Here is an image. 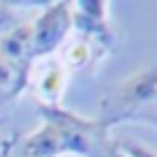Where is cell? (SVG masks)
<instances>
[{"label": "cell", "mask_w": 157, "mask_h": 157, "mask_svg": "<svg viewBox=\"0 0 157 157\" xmlns=\"http://www.w3.org/2000/svg\"><path fill=\"white\" fill-rule=\"evenodd\" d=\"M157 93V63L148 65L143 69H136L127 78L111 86L106 95L102 97V120H109L111 125L127 123V118L136 111L139 106L152 99Z\"/></svg>", "instance_id": "1"}, {"label": "cell", "mask_w": 157, "mask_h": 157, "mask_svg": "<svg viewBox=\"0 0 157 157\" xmlns=\"http://www.w3.org/2000/svg\"><path fill=\"white\" fill-rule=\"evenodd\" d=\"M30 30H33L30 37L33 63L51 58V53L58 51L72 35V2L56 0L44 5L42 14L30 23Z\"/></svg>", "instance_id": "2"}, {"label": "cell", "mask_w": 157, "mask_h": 157, "mask_svg": "<svg viewBox=\"0 0 157 157\" xmlns=\"http://www.w3.org/2000/svg\"><path fill=\"white\" fill-rule=\"evenodd\" d=\"M111 5L102 0H78L72 2V35L88 39L99 51V56H109L116 51L118 35L111 23Z\"/></svg>", "instance_id": "3"}, {"label": "cell", "mask_w": 157, "mask_h": 157, "mask_svg": "<svg viewBox=\"0 0 157 157\" xmlns=\"http://www.w3.org/2000/svg\"><path fill=\"white\" fill-rule=\"evenodd\" d=\"M42 63H44L42 67L33 65V69H37V72L28 76V88L33 83V93L37 97L39 106H60L67 81H69V72L51 58L42 60Z\"/></svg>", "instance_id": "4"}, {"label": "cell", "mask_w": 157, "mask_h": 157, "mask_svg": "<svg viewBox=\"0 0 157 157\" xmlns=\"http://www.w3.org/2000/svg\"><path fill=\"white\" fill-rule=\"evenodd\" d=\"M0 150L5 152V157H63V143L58 129L49 120H42V125L33 134Z\"/></svg>", "instance_id": "5"}, {"label": "cell", "mask_w": 157, "mask_h": 157, "mask_svg": "<svg viewBox=\"0 0 157 157\" xmlns=\"http://www.w3.org/2000/svg\"><path fill=\"white\" fill-rule=\"evenodd\" d=\"M30 37H33L30 23H16L10 33H5L0 37V53L5 56L23 76H30V69H33Z\"/></svg>", "instance_id": "6"}, {"label": "cell", "mask_w": 157, "mask_h": 157, "mask_svg": "<svg viewBox=\"0 0 157 157\" xmlns=\"http://www.w3.org/2000/svg\"><path fill=\"white\" fill-rule=\"evenodd\" d=\"M102 60L99 51L90 44L88 39L74 35L65 44V51H63V67L67 72H81V69H88V67H95V65Z\"/></svg>", "instance_id": "7"}, {"label": "cell", "mask_w": 157, "mask_h": 157, "mask_svg": "<svg viewBox=\"0 0 157 157\" xmlns=\"http://www.w3.org/2000/svg\"><path fill=\"white\" fill-rule=\"evenodd\" d=\"M25 88H28V76H23L5 56L0 53V90L7 93L12 99H16Z\"/></svg>", "instance_id": "8"}, {"label": "cell", "mask_w": 157, "mask_h": 157, "mask_svg": "<svg viewBox=\"0 0 157 157\" xmlns=\"http://www.w3.org/2000/svg\"><path fill=\"white\" fill-rule=\"evenodd\" d=\"M127 123H143V125H150V127H157V93L152 95V99H148L143 106H139L127 118Z\"/></svg>", "instance_id": "9"}, {"label": "cell", "mask_w": 157, "mask_h": 157, "mask_svg": "<svg viewBox=\"0 0 157 157\" xmlns=\"http://www.w3.org/2000/svg\"><path fill=\"white\" fill-rule=\"evenodd\" d=\"M118 148L125 157H157V152L141 141H118Z\"/></svg>", "instance_id": "10"}, {"label": "cell", "mask_w": 157, "mask_h": 157, "mask_svg": "<svg viewBox=\"0 0 157 157\" xmlns=\"http://www.w3.org/2000/svg\"><path fill=\"white\" fill-rule=\"evenodd\" d=\"M16 23H19V21H16L14 5H10V2H0V37H2L5 33H10Z\"/></svg>", "instance_id": "11"}, {"label": "cell", "mask_w": 157, "mask_h": 157, "mask_svg": "<svg viewBox=\"0 0 157 157\" xmlns=\"http://www.w3.org/2000/svg\"><path fill=\"white\" fill-rule=\"evenodd\" d=\"M7 102H12V97H10V95H7V93H2V90H0V109L5 106Z\"/></svg>", "instance_id": "12"}, {"label": "cell", "mask_w": 157, "mask_h": 157, "mask_svg": "<svg viewBox=\"0 0 157 157\" xmlns=\"http://www.w3.org/2000/svg\"><path fill=\"white\" fill-rule=\"evenodd\" d=\"M0 157H5V152H2V150H0Z\"/></svg>", "instance_id": "13"}]
</instances>
